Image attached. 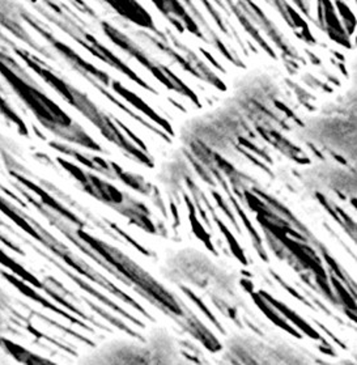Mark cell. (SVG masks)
Masks as SVG:
<instances>
[{"mask_svg":"<svg viewBox=\"0 0 357 365\" xmlns=\"http://www.w3.org/2000/svg\"><path fill=\"white\" fill-rule=\"evenodd\" d=\"M4 293H6V292L3 291V288L0 287V302H2V301H4Z\"/></svg>","mask_w":357,"mask_h":365,"instance_id":"obj_2","label":"cell"},{"mask_svg":"<svg viewBox=\"0 0 357 365\" xmlns=\"http://www.w3.org/2000/svg\"><path fill=\"white\" fill-rule=\"evenodd\" d=\"M4 327H6V318H4L3 311H2V309H0V334L3 332Z\"/></svg>","mask_w":357,"mask_h":365,"instance_id":"obj_1","label":"cell"}]
</instances>
